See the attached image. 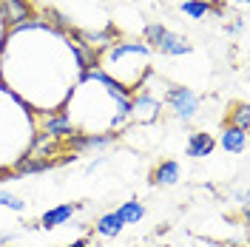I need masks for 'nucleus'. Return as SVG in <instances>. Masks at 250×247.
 <instances>
[{"label": "nucleus", "mask_w": 250, "mask_h": 247, "mask_svg": "<svg viewBox=\"0 0 250 247\" xmlns=\"http://www.w3.org/2000/svg\"><path fill=\"white\" fill-rule=\"evenodd\" d=\"M145 43H151L156 51L171 54V57H179V54H188V51H190V43H188L185 37H179V34L168 31L165 26H159V23L145 26Z\"/></svg>", "instance_id": "f257e3e1"}, {"label": "nucleus", "mask_w": 250, "mask_h": 247, "mask_svg": "<svg viewBox=\"0 0 250 247\" xmlns=\"http://www.w3.org/2000/svg\"><path fill=\"white\" fill-rule=\"evenodd\" d=\"M168 103H171V108L176 111L179 120H190L196 114V108H199V97L190 88H182V85H173L168 91Z\"/></svg>", "instance_id": "f03ea898"}, {"label": "nucleus", "mask_w": 250, "mask_h": 247, "mask_svg": "<svg viewBox=\"0 0 250 247\" xmlns=\"http://www.w3.org/2000/svg\"><path fill=\"white\" fill-rule=\"evenodd\" d=\"M117 139V134H71L65 139V145L71 151H83V148H105Z\"/></svg>", "instance_id": "7ed1b4c3"}, {"label": "nucleus", "mask_w": 250, "mask_h": 247, "mask_svg": "<svg viewBox=\"0 0 250 247\" xmlns=\"http://www.w3.org/2000/svg\"><path fill=\"white\" fill-rule=\"evenodd\" d=\"M0 15H3V23L17 26V23H23V20L31 17V9L26 0H3L0 3Z\"/></svg>", "instance_id": "20e7f679"}, {"label": "nucleus", "mask_w": 250, "mask_h": 247, "mask_svg": "<svg viewBox=\"0 0 250 247\" xmlns=\"http://www.w3.org/2000/svg\"><path fill=\"white\" fill-rule=\"evenodd\" d=\"M43 134H48V137H54V139H68L71 134H77V131L71 128L65 114H51V117L43 120Z\"/></svg>", "instance_id": "39448f33"}, {"label": "nucleus", "mask_w": 250, "mask_h": 247, "mask_svg": "<svg viewBox=\"0 0 250 247\" xmlns=\"http://www.w3.org/2000/svg\"><path fill=\"white\" fill-rule=\"evenodd\" d=\"M156 111H159V100L151 97L148 91H142L140 97L131 103V114H137L140 123H151V120H156Z\"/></svg>", "instance_id": "423d86ee"}, {"label": "nucleus", "mask_w": 250, "mask_h": 247, "mask_svg": "<svg viewBox=\"0 0 250 247\" xmlns=\"http://www.w3.org/2000/svg\"><path fill=\"white\" fill-rule=\"evenodd\" d=\"M54 165H60V159H40V156L26 154L23 159H17L15 173H40V170H48Z\"/></svg>", "instance_id": "0eeeda50"}, {"label": "nucleus", "mask_w": 250, "mask_h": 247, "mask_svg": "<svg viewBox=\"0 0 250 247\" xmlns=\"http://www.w3.org/2000/svg\"><path fill=\"white\" fill-rule=\"evenodd\" d=\"M210 151H213V137L210 134H202V131L190 134V139H188V156L202 159V156H210Z\"/></svg>", "instance_id": "6e6552de"}, {"label": "nucleus", "mask_w": 250, "mask_h": 247, "mask_svg": "<svg viewBox=\"0 0 250 247\" xmlns=\"http://www.w3.org/2000/svg\"><path fill=\"white\" fill-rule=\"evenodd\" d=\"M245 145H248V131H239V128H233V125L225 128V134H222V148H225V151L242 154Z\"/></svg>", "instance_id": "1a4fd4ad"}, {"label": "nucleus", "mask_w": 250, "mask_h": 247, "mask_svg": "<svg viewBox=\"0 0 250 247\" xmlns=\"http://www.w3.org/2000/svg\"><path fill=\"white\" fill-rule=\"evenodd\" d=\"M74 210H77V205H60V207H54V210H48V213H43V227H57V225H65L68 219L74 216Z\"/></svg>", "instance_id": "9d476101"}, {"label": "nucleus", "mask_w": 250, "mask_h": 247, "mask_svg": "<svg viewBox=\"0 0 250 247\" xmlns=\"http://www.w3.org/2000/svg\"><path fill=\"white\" fill-rule=\"evenodd\" d=\"M128 54H137V57H148V46L145 43H117V46L108 48V60L117 62L128 57Z\"/></svg>", "instance_id": "9b49d317"}, {"label": "nucleus", "mask_w": 250, "mask_h": 247, "mask_svg": "<svg viewBox=\"0 0 250 247\" xmlns=\"http://www.w3.org/2000/svg\"><path fill=\"white\" fill-rule=\"evenodd\" d=\"M94 230L100 233V236H117V233L123 230V219L117 216V210H114V213H105V216L97 219Z\"/></svg>", "instance_id": "f8f14e48"}, {"label": "nucleus", "mask_w": 250, "mask_h": 247, "mask_svg": "<svg viewBox=\"0 0 250 247\" xmlns=\"http://www.w3.org/2000/svg\"><path fill=\"white\" fill-rule=\"evenodd\" d=\"M176 179H179V165H176V162H162V165L154 170L156 185H173Z\"/></svg>", "instance_id": "ddd939ff"}, {"label": "nucleus", "mask_w": 250, "mask_h": 247, "mask_svg": "<svg viewBox=\"0 0 250 247\" xmlns=\"http://www.w3.org/2000/svg\"><path fill=\"white\" fill-rule=\"evenodd\" d=\"M117 216L123 219V225H137L145 216V207H142L140 202H125L123 207L117 210Z\"/></svg>", "instance_id": "4468645a"}, {"label": "nucleus", "mask_w": 250, "mask_h": 247, "mask_svg": "<svg viewBox=\"0 0 250 247\" xmlns=\"http://www.w3.org/2000/svg\"><path fill=\"white\" fill-rule=\"evenodd\" d=\"M182 12L188 17H193V20H199V17L210 15V3H205V0H185L182 3Z\"/></svg>", "instance_id": "2eb2a0df"}, {"label": "nucleus", "mask_w": 250, "mask_h": 247, "mask_svg": "<svg viewBox=\"0 0 250 247\" xmlns=\"http://www.w3.org/2000/svg\"><path fill=\"white\" fill-rule=\"evenodd\" d=\"M230 125H233V128H239V131H248V128H250V108L245 105V103H242L233 114H230Z\"/></svg>", "instance_id": "dca6fc26"}, {"label": "nucleus", "mask_w": 250, "mask_h": 247, "mask_svg": "<svg viewBox=\"0 0 250 247\" xmlns=\"http://www.w3.org/2000/svg\"><path fill=\"white\" fill-rule=\"evenodd\" d=\"M0 205H3V207H12V210H17V213L26 207V202L17 199V196H12V193H6V190H0Z\"/></svg>", "instance_id": "f3484780"}, {"label": "nucleus", "mask_w": 250, "mask_h": 247, "mask_svg": "<svg viewBox=\"0 0 250 247\" xmlns=\"http://www.w3.org/2000/svg\"><path fill=\"white\" fill-rule=\"evenodd\" d=\"M88 245V242H85V239H77V242H74V245H68V247H85Z\"/></svg>", "instance_id": "a211bd4d"}, {"label": "nucleus", "mask_w": 250, "mask_h": 247, "mask_svg": "<svg viewBox=\"0 0 250 247\" xmlns=\"http://www.w3.org/2000/svg\"><path fill=\"white\" fill-rule=\"evenodd\" d=\"M239 3H245V6H248V3H250V0H239Z\"/></svg>", "instance_id": "6ab92c4d"}, {"label": "nucleus", "mask_w": 250, "mask_h": 247, "mask_svg": "<svg viewBox=\"0 0 250 247\" xmlns=\"http://www.w3.org/2000/svg\"><path fill=\"white\" fill-rule=\"evenodd\" d=\"M0 3H3V0H0Z\"/></svg>", "instance_id": "aec40b11"}, {"label": "nucleus", "mask_w": 250, "mask_h": 247, "mask_svg": "<svg viewBox=\"0 0 250 247\" xmlns=\"http://www.w3.org/2000/svg\"><path fill=\"white\" fill-rule=\"evenodd\" d=\"M242 247H245V245H242Z\"/></svg>", "instance_id": "412c9836"}]
</instances>
